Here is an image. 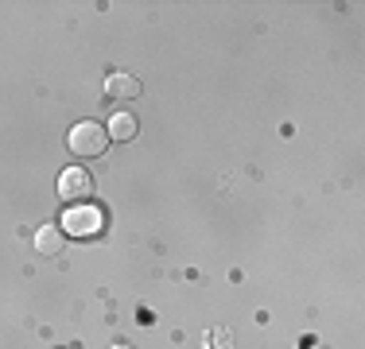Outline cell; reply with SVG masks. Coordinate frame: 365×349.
<instances>
[{
  "instance_id": "7",
  "label": "cell",
  "mask_w": 365,
  "mask_h": 349,
  "mask_svg": "<svg viewBox=\"0 0 365 349\" xmlns=\"http://www.w3.org/2000/svg\"><path fill=\"white\" fill-rule=\"evenodd\" d=\"M109 349H133V345H125V342H117V345H109Z\"/></svg>"
},
{
  "instance_id": "1",
  "label": "cell",
  "mask_w": 365,
  "mask_h": 349,
  "mask_svg": "<svg viewBox=\"0 0 365 349\" xmlns=\"http://www.w3.org/2000/svg\"><path fill=\"white\" fill-rule=\"evenodd\" d=\"M66 144H71L74 155H82V160H93V155H101V152L109 147V132L98 125V120H82V125L71 128Z\"/></svg>"
},
{
  "instance_id": "5",
  "label": "cell",
  "mask_w": 365,
  "mask_h": 349,
  "mask_svg": "<svg viewBox=\"0 0 365 349\" xmlns=\"http://www.w3.org/2000/svg\"><path fill=\"white\" fill-rule=\"evenodd\" d=\"M63 237L66 233L58 229V225H43L36 233V252L39 256H58V252H63Z\"/></svg>"
},
{
  "instance_id": "6",
  "label": "cell",
  "mask_w": 365,
  "mask_h": 349,
  "mask_svg": "<svg viewBox=\"0 0 365 349\" xmlns=\"http://www.w3.org/2000/svg\"><path fill=\"white\" fill-rule=\"evenodd\" d=\"M109 136L113 140H133L136 136V117L133 113H117V117L109 120Z\"/></svg>"
},
{
  "instance_id": "3",
  "label": "cell",
  "mask_w": 365,
  "mask_h": 349,
  "mask_svg": "<svg viewBox=\"0 0 365 349\" xmlns=\"http://www.w3.org/2000/svg\"><path fill=\"white\" fill-rule=\"evenodd\" d=\"M86 194H93V179L86 167H66L63 174H58V198H63L66 206L82 202Z\"/></svg>"
},
{
  "instance_id": "4",
  "label": "cell",
  "mask_w": 365,
  "mask_h": 349,
  "mask_svg": "<svg viewBox=\"0 0 365 349\" xmlns=\"http://www.w3.org/2000/svg\"><path fill=\"white\" fill-rule=\"evenodd\" d=\"M106 98L109 101H133V98H140V78L125 74V70L109 74L106 78Z\"/></svg>"
},
{
  "instance_id": "2",
  "label": "cell",
  "mask_w": 365,
  "mask_h": 349,
  "mask_svg": "<svg viewBox=\"0 0 365 349\" xmlns=\"http://www.w3.org/2000/svg\"><path fill=\"white\" fill-rule=\"evenodd\" d=\"M58 229L66 233V237H93V233L101 229V209L93 206H71L63 214V225Z\"/></svg>"
}]
</instances>
